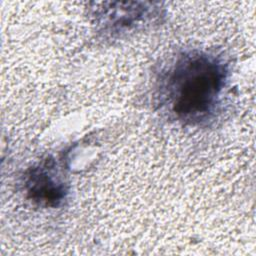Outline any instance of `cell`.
Returning <instances> with one entry per match:
<instances>
[{"label":"cell","instance_id":"7a4b0ae2","mask_svg":"<svg viewBox=\"0 0 256 256\" xmlns=\"http://www.w3.org/2000/svg\"><path fill=\"white\" fill-rule=\"evenodd\" d=\"M52 168L48 162L33 167L26 178V190L33 201L44 206L57 207L65 199L67 190Z\"/></svg>","mask_w":256,"mask_h":256},{"label":"cell","instance_id":"6da1fadb","mask_svg":"<svg viewBox=\"0 0 256 256\" xmlns=\"http://www.w3.org/2000/svg\"><path fill=\"white\" fill-rule=\"evenodd\" d=\"M228 73L220 56L200 50L184 52L161 72L160 105L184 124L205 123L218 109Z\"/></svg>","mask_w":256,"mask_h":256},{"label":"cell","instance_id":"3957f363","mask_svg":"<svg viewBox=\"0 0 256 256\" xmlns=\"http://www.w3.org/2000/svg\"><path fill=\"white\" fill-rule=\"evenodd\" d=\"M148 11V8L143 7L103 8L101 10L103 21L100 25L104 26V30L111 33L128 31L140 22L142 16H147Z\"/></svg>","mask_w":256,"mask_h":256}]
</instances>
